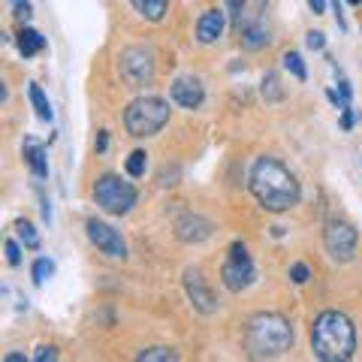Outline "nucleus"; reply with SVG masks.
<instances>
[{
    "label": "nucleus",
    "instance_id": "nucleus-11",
    "mask_svg": "<svg viewBox=\"0 0 362 362\" xmlns=\"http://www.w3.org/2000/svg\"><path fill=\"white\" fill-rule=\"evenodd\" d=\"M181 281H184V293H187L190 305H194L199 314H215L217 311L215 293L208 290L203 272H199V269H184V278H181Z\"/></svg>",
    "mask_w": 362,
    "mask_h": 362
},
{
    "label": "nucleus",
    "instance_id": "nucleus-14",
    "mask_svg": "<svg viewBox=\"0 0 362 362\" xmlns=\"http://www.w3.org/2000/svg\"><path fill=\"white\" fill-rule=\"evenodd\" d=\"M224 27H226V13L224 9H205L196 22V40L203 45H212L224 36Z\"/></svg>",
    "mask_w": 362,
    "mask_h": 362
},
{
    "label": "nucleus",
    "instance_id": "nucleus-33",
    "mask_svg": "<svg viewBox=\"0 0 362 362\" xmlns=\"http://www.w3.org/2000/svg\"><path fill=\"white\" fill-rule=\"evenodd\" d=\"M106 148H109V136H106V130H103L100 136H97V154H103Z\"/></svg>",
    "mask_w": 362,
    "mask_h": 362
},
{
    "label": "nucleus",
    "instance_id": "nucleus-18",
    "mask_svg": "<svg viewBox=\"0 0 362 362\" xmlns=\"http://www.w3.org/2000/svg\"><path fill=\"white\" fill-rule=\"evenodd\" d=\"M45 49V40L40 31H34V27H22V34H18V52L24 55V58H34L36 52Z\"/></svg>",
    "mask_w": 362,
    "mask_h": 362
},
{
    "label": "nucleus",
    "instance_id": "nucleus-9",
    "mask_svg": "<svg viewBox=\"0 0 362 362\" xmlns=\"http://www.w3.org/2000/svg\"><path fill=\"white\" fill-rule=\"evenodd\" d=\"M85 233H88V242L97 247V251L112 256V260H124V256H127V242H124L121 233L115 230V226H109L106 221L91 217V221L85 224Z\"/></svg>",
    "mask_w": 362,
    "mask_h": 362
},
{
    "label": "nucleus",
    "instance_id": "nucleus-8",
    "mask_svg": "<svg viewBox=\"0 0 362 362\" xmlns=\"http://www.w3.org/2000/svg\"><path fill=\"white\" fill-rule=\"evenodd\" d=\"M359 236L347 221H329L323 230V247H326L332 263H350L356 256Z\"/></svg>",
    "mask_w": 362,
    "mask_h": 362
},
{
    "label": "nucleus",
    "instance_id": "nucleus-29",
    "mask_svg": "<svg viewBox=\"0 0 362 362\" xmlns=\"http://www.w3.org/2000/svg\"><path fill=\"white\" fill-rule=\"evenodd\" d=\"M55 359H58V350H55L52 345H43V347H36L34 362H55Z\"/></svg>",
    "mask_w": 362,
    "mask_h": 362
},
{
    "label": "nucleus",
    "instance_id": "nucleus-4",
    "mask_svg": "<svg viewBox=\"0 0 362 362\" xmlns=\"http://www.w3.org/2000/svg\"><path fill=\"white\" fill-rule=\"evenodd\" d=\"M169 124V103L164 97H136L124 109V127L133 139H148L157 136Z\"/></svg>",
    "mask_w": 362,
    "mask_h": 362
},
{
    "label": "nucleus",
    "instance_id": "nucleus-35",
    "mask_svg": "<svg viewBox=\"0 0 362 362\" xmlns=\"http://www.w3.org/2000/svg\"><path fill=\"white\" fill-rule=\"evenodd\" d=\"M347 3H350V6H359V3H362V0H347Z\"/></svg>",
    "mask_w": 362,
    "mask_h": 362
},
{
    "label": "nucleus",
    "instance_id": "nucleus-12",
    "mask_svg": "<svg viewBox=\"0 0 362 362\" xmlns=\"http://www.w3.org/2000/svg\"><path fill=\"white\" fill-rule=\"evenodd\" d=\"M212 233H215V224L208 221V217H203V215L187 212V215H181L175 221V236L184 245H199V242L212 239Z\"/></svg>",
    "mask_w": 362,
    "mask_h": 362
},
{
    "label": "nucleus",
    "instance_id": "nucleus-3",
    "mask_svg": "<svg viewBox=\"0 0 362 362\" xmlns=\"http://www.w3.org/2000/svg\"><path fill=\"white\" fill-rule=\"evenodd\" d=\"M245 345L254 359L284 356L293 347V326L278 311H256L245 326Z\"/></svg>",
    "mask_w": 362,
    "mask_h": 362
},
{
    "label": "nucleus",
    "instance_id": "nucleus-23",
    "mask_svg": "<svg viewBox=\"0 0 362 362\" xmlns=\"http://www.w3.org/2000/svg\"><path fill=\"white\" fill-rule=\"evenodd\" d=\"M145 169H148V154L142 148H136L127 157V175L130 178H142V175H145Z\"/></svg>",
    "mask_w": 362,
    "mask_h": 362
},
{
    "label": "nucleus",
    "instance_id": "nucleus-36",
    "mask_svg": "<svg viewBox=\"0 0 362 362\" xmlns=\"http://www.w3.org/2000/svg\"><path fill=\"white\" fill-rule=\"evenodd\" d=\"M13 3H24V0H13Z\"/></svg>",
    "mask_w": 362,
    "mask_h": 362
},
{
    "label": "nucleus",
    "instance_id": "nucleus-1",
    "mask_svg": "<svg viewBox=\"0 0 362 362\" xmlns=\"http://www.w3.org/2000/svg\"><path fill=\"white\" fill-rule=\"evenodd\" d=\"M247 187H251L254 199L260 203L263 212L269 215H284L299 205L302 199V184L299 178L281 164L278 157H256L247 175Z\"/></svg>",
    "mask_w": 362,
    "mask_h": 362
},
{
    "label": "nucleus",
    "instance_id": "nucleus-24",
    "mask_svg": "<svg viewBox=\"0 0 362 362\" xmlns=\"http://www.w3.org/2000/svg\"><path fill=\"white\" fill-rule=\"evenodd\" d=\"M15 233H18V239L24 242V247H31V251H36V247H40V236H36L34 224L18 221V224H15Z\"/></svg>",
    "mask_w": 362,
    "mask_h": 362
},
{
    "label": "nucleus",
    "instance_id": "nucleus-19",
    "mask_svg": "<svg viewBox=\"0 0 362 362\" xmlns=\"http://www.w3.org/2000/svg\"><path fill=\"white\" fill-rule=\"evenodd\" d=\"M260 94H263L266 103H281L284 100V85H281V79H278V73H275V70H269V73L263 75Z\"/></svg>",
    "mask_w": 362,
    "mask_h": 362
},
{
    "label": "nucleus",
    "instance_id": "nucleus-25",
    "mask_svg": "<svg viewBox=\"0 0 362 362\" xmlns=\"http://www.w3.org/2000/svg\"><path fill=\"white\" fill-rule=\"evenodd\" d=\"M52 272H55V263L45 260V256H40V260L34 263V284H36V287L45 284V278H52Z\"/></svg>",
    "mask_w": 362,
    "mask_h": 362
},
{
    "label": "nucleus",
    "instance_id": "nucleus-26",
    "mask_svg": "<svg viewBox=\"0 0 362 362\" xmlns=\"http://www.w3.org/2000/svg\"><path fill=\"white\" fill-rule=\"evenodd\" d=\"M3 251H6V263H9V266H18V263H22V247H18L15 239H6Z\"/></svg>",
    "mask_w": 362,
    "mask_h": 362
},
{
    "label": "nucleus",
    "instance_id": "nucleus-6",
    "mask_svg": "<svg viewBox=\"0 0 362 362\" xmlns=\"http://www.w3.org/2000/svg\"><path fill=\"white\" fill-rule=\"evenodd\" d=\"M118 73L127 88H145L154 82V55L145 45H127L118 55Z\"/></svg>",
    "mask_w": 362,
    "mask_h": 362
},
{
    "label": "nucleus",
    "instance_id": "nucleus-5",
    "mask_svg": "<svg viewBox=\"0 0 362 362\" xmlns=\"http://www.w3.org/2000/svg\"><path fill=\"white\" fill-rule=\"evenodd\" d=\"M136 187L130 181H124L121 175H112V173H103L97 181H94V203H97L106 215H127L133 205H136Z\"/></svg>",
    "mask_w": 362,
    "mask_h": 362
},
{
    "label": "nucleus",
    "instance_id": "nucleus-31",
    "mask_svg": "<svg viewBox=\"0 0 362 362\" xmlns=\"http://www.w3.org/2000/svg\"><path fill=\"white\" fill-rule=\"evenodd\" d=\"M308 6H311L314 15H323V13H326V0H308Z\"/></svg>",
    "mask_w": 362,
    "mask_h": 362
},
{
    "label": "nucleus",
    "instance_id": "nucleus-32",
    "mask_svg": "<svg viewBox=\"0 0 362 362\" xmlns=\"http://www.w3.org/2000/svg\"><path fill=\"white\" fill-rule=\"evenodd\" d=\"M341 112H345V115H341V127L350 130V127H354V112H350V106H347V109H341Z\"/></svg>",
    "mask_w": 362,
    "mask_h": 362
},
{
    "label": "nucleus",
    "instance_id": "nucleus-34",
    "mask_svg": "<svg viewBox=\"0 0 362 362\" xmlns=\"http://www.w3.org/2000/svg\"><path fill=\"white\" fill-rule=\"evenodd\" d=\"M3 362H27V359H24V354H6Z\"/></svg>",
    "mask_w": 362,
    "mask_h": 362
},
{
    "label": "nucleus",
    "instance_id": "nucleus-13",
    "mask_svg": "<svg viewBox=\"0 0 362 362\" xmlns=\"http://www.w3.org/2000/svg\"><path fill=\"white\" fill-rule=\"evenodd\" d=\"M169 94H173V100L181 109H190V112L205 103V88L199 79H194V75H178L173 82V88H169Z\"/></svg>",
    "mask_w": 362,
    "mask_h": 362
},
{
    "label": "nucleus",
    "instance_id": "nucleus-10",
    "mask_svg": "<svg viewBox=\"0 0 362 362\" xmlns=\"http://www.w3.org/2000/svg\"><path fill=\"white\" fill-rule=\"evenodd\" d=\"M224 3H226V15H230L236 34H242L245 27L263 22L269 0H224Z\"/></svg>",
    "mask_w": 362,
    "mask_h": 362
},
{
    "label": "nucleus",
    "instance_id": "nucleus-30",
    "mask_svg": "<svg viewBox=\"0 0 362 362\" xmlns=\"http://www.w3.org/2000/svg\"><path fill=\"white\" fill-rule=\"evenodd\" d=\"M15 6V18L22 24H27V18H31V0H24V3H13Z\"/></svg>",
    "mask_w": 362,
    "mask_h": 362
},
{
    "label": "nucleus",
    "instance_id": "nucleus-20",
    "mask_svg": "<svg viewBox=\"0 0 362 362\" xmlns=\"http://www.w3.org/2000/svg\"><path fill=\"white\" fill-rule=\"evenodd\" d=\"M27 94H31V103H34L36 115H40L43 121H49V124H52L55 112H52V103H49V97H45V91H43L36 82H31V85H27Z\"/></svg>",
    "mask_w": 362,
    "mask_h": 362
},
{
    "label": "nucleus",
    "instance_id": "nucleus-22",
    "mask_svg": "<svg viewBox=\"0 0 362 362\" xmlns=\"http://www.w3.org/2000/svg\"><path fill=\"white\" fill-rule=\"evenodd\" d=\"M281 61H284V70H287L293 79H299V82L308 79V66H305V61H302L299 52H284Z\"/></svg>",
    "mask_w": 362,
    "mask_h": 362
},
{
    "label": "nucleus",
    "instance_id": "nucleus-28",
    "mask_svg": "<svg viewBox=\"0 0 362 362\" xmlns=\"http://www.w3.org/2000/svg\"><path fill=\"white\" fill-rule=\"evenodd\" d=\"M305 45H308L311 52H323V45H326V34H320V31H311L308 36H305Z\"/></svg>",
    "mask_w": 362,
    "mask_h": 362
},
{
    "label": "nucleus",
    "instance_id": "nucleus-15",
    "mask_svg": "<svg viewBox=\"0 0 362 362\" xmlns=\"http://www.w3.org/2000/svg\"><path fill=\"white\" fill-rule=\"evenodd\" d=\"M24 157L31 164L36 178H49V160H45V148L36 139H24Z\"/></svg>",
    "mask_w": 362,
    "mask_h": 362
},
{
    "label": "nucleus",
    "instance_id": "nucleus-2",
    "mask_svg": "<svg viewBox=\"0 0 362 362\" xmlns=\"http://www.w3.org/2000/svg\"><path fill=\"white\" fill-rule=\"evenodd\" d=\"M311 350L323 362H347L356 354V326L345 311H320L311 323Z\"/></svg>",
    "mask_w": 362,
    "mask_h": 362
},
{
    "label": "nucleus",
    "instance_id": "nucleus-16",
    "mask_svg": "<svg viewBox=\"0 0 362 362\" xmlns=\"http://www.w3.org/2000/svg\"><path fill=\"white\" fill-rule=\"evenodd\" d=\"M239 43H242V49L247 52H256V49H263V45H269V31L260 24H251V27H245V31L239 34Z\"/></svg>",
    "mask_w": 362,
    "mask_h": 362
},
{
    "label": "nucleus",
    "instance_id": "nucleus-17",
    "mask_svg": "<svg viewBox=\"0 0 362 362\" xmlns=\"http://www.w3.org/2000/svg\"><path fill=\"white\" fill-rule=\"evenodd\" d=\"M130 3L142 18H148V22H164V15L169 9V0H130Z\"/></svg>",
    "mask_w": 362,
    "mask_h": 362
},
{
    "label": "nucleus",
    "instance_id": "nucleus-21",
    "mask_svg": "<svg viewBox=\"0 0 362 362\" xmlns=\"http://www.w3.org/2000/svg\"><path fill=\"white\" fill-rule=\"evenodd\" d=\"M136 359H139V362H175V359H178V350H175V347H164V345H157V347H145V350H139Z\"/></svg>",
    "mask_w": 362,
    "mask_h": 362
},
{
    "label": "nucleus",
    "instance_id": "nucleus-27",
    "mask_svg": "<svg viewBox=\"0 0 362 362\" xmlns=\"http://www.w3.org/2000/svg\"><path fill=\"white\" fill-rule=\"evenodd\" d=\"M308 278H311V272H308V266H305V263H293L290 266V281L293 284H305Z\"/></svg>",
    "mask_w": 362,
    "mask_h": 362
},
{
    "label": "nucleus",
    "instance_id": "nucleus-7",
    "mask_svg": "<svg viewBox=\"0 0 362 362\" xmlns=\"http://www.w3.org/2000/svg\"><path fill=\"white\" fill-rule=\"evenodd\" d=\"M254 278H256V272H254L251 256H247V247H245L242 242L230 245V254H226V260H224V266H221V281H224V287L230 290V293H242V290L251 287Z\"/></svg>",
    "mask_w": 362,
    "mask_h": 362
}]
</instances>
